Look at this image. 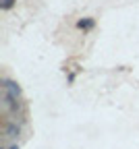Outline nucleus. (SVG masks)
Segmentation results:
<instances>
[{
    "label": "nucleus",
    "mask_w": 139,
    "mask_h": 149,
    "mask_svg": "<svg viewBox=\"0 0 139 149\" xmlns=\"http://www.w3.org/2000/svg\"><path fill=\"white\" fill-rule=\"evenodd\" d=\"M15 0H2V8H11Z\"/></svg>",
    "instance_id": "f03ea898"
},
{
    "label": "nucleus",
    "mask_w": 139,
    "mask_h": 149,
    "mask_svg": "<svg viewBox=\"0 0 139 149\" xmlns=\"http://www.w3.org/2000/svg\"><path fill=\"white\" fill-rule=\"evenodd\" d=\"M77 25H79V29H91V27H93V21H91V19H87V21H79Z\"/></svg>",
    "instance_id": "f257e3e1"
}]
</instances>
